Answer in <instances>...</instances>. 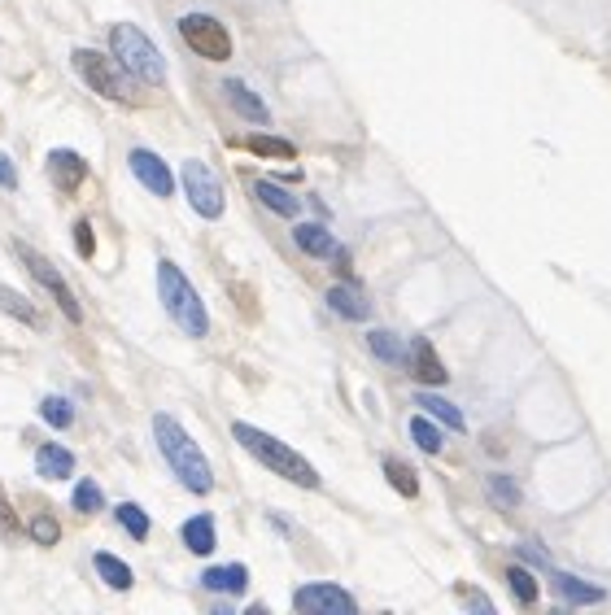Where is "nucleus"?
I'll return each instance as SVG.
<instances>
[{
    "label": "nucleus",
    "instance_id": "c756f323",
    "mask_svg": "<svg viewBox=\"0 0 611 615\" xmlns=\"http://www.w3.org/2000/svg\"><path fill=\"white\" fill-rule=\"evenodd\" d=\"M40 415H44V424H49V428H70V424H75V406H70L66 397H57V393L40 402Z\"/></svg>",
    "mask_w": 611,
    "mask_h": 615
},
{
    "label": "nucleus",
    "instance_id": "4be33fe9",
    "mask_svg": "<svg viewBox=\"0 0 611 615\" xmlns=\"http://www.w3.org/2000/svg\"><path fill=\"white\" fill-rule=\"evenodd\" d=\"M415 406H424L433 419H441L446 428H454V432H463L467 428V419H463V410L454 406V402H446V397H437V393H415Z\"/></svg>",
    "mask_w": 611,
    "mask_h": 615
},
{
    "label": "nucleus",
    "instance_id": "7c9ffc66",
    "mask_svg": "<svg viewBox=\"0 0 611 615\" xmlns=\"http://www.w3.org/2000/svg\"><path fill=\"white\" fill-rule=\"evenodd\" d=\"M245 149L249 153H258V158H297V149H293V144L289 140H275V136H249L245 140Z\"/></svg>",
    "mask_w": 611,
    "mask_h": 615
},
{
    "label": "nucleus",
    "instance_id": "a878e982",
    "mask_svg": "<svg viewBox=\"0 0 611 615\" xmlns=\"http://www.w3.org/2000/svg\"><path fill=\"white\" fill-rule=\"evenodd\" d=\"M385 476L389 485L402 493V498H419V476L411 463H402V458H385Z\"/></svg>",
    "mask_w": 611,
    "mask_h": 615
},
{
    "label": "nucleus",
    "instance_id": "9d476101",
    "mask_svg": "<svg viewBox=\"0 0 611 615\" xmlns=\"http://www.w3.org/2000/svg\"><path fill=\"white\" fill-rule=\"evenodd\" d=\"M127 162H131V175H136L140 184H145V188L153 192V197H171V192H175V175H171V166H166L153 149H131V158H127Z\"/></svg>",
    "mask_w": 611,
    "mask_h": 615
},
{
    "label": "nucleus",
    "instance_id": "4c0bfd02",
    "mask_svg": "<svg viewBox=\"0 0 611 615\" xmlns=\"http://www.w3.org/2000/svg\"><path fill=\"white\" fill-rule=\"evenodd\" d=\"M467 602H472L476 611H494V602H489V598H481V594H467Z\"/></svg>",
    "mask_w": 611,
    "mask_h": 615
},
{
    "label": "nucleus",
    "instance_id": "f8f14e48",
    "mask_svg": "<svg viewBox=\"0 0 611 615\" xmlns=\"http://www.w3.org/2000/svg\"><path fill=\"white\" fill-rule=\"evenodd\" d=\"M223 96H227V105H232V110L245 118V123H258V127L271 123V110L262 105V96L249 88L245 79H227V83H223Z\"/></svg>",
    "mask_w": 611,
    "mask_h": 615
},
{
    "label": "nucleus",
    "instance_id": "5701e85b",
    "mask_svg": "<svg viewBox=\"0 0 611 615\" xmlns=\"http://www.w3.org/2000/svg\"><path fill=\"white\" fill-rule=\"evenodd\" d=\"M179 537H184V546L193 554H210L214 550V520L210 515H193V520H184Z\"/></svg>",
    "mask_w": 611,
    "mask_h": 615
},
{
    "label": "nucleus",
    "instance_id": "e433bc0d",
    "mask_svg": "<svg viewBox=\"0 0 611 615\" xmlns=\"http://www.w3.org/2000/svg\"><path fill=\"white\" fill-rule=\"evenodd\" d=\"M14 524H18V520H14V515H9V502L0 498V533H14Z\"/></svg>",
    "mask_w": 611,
    "mask_h": 615
},
{
    "label": "nucleus",
    "instance_id": "f3484780",
    "mask_svg": "<svg viewBox=\"0 0 611 615\" xmlns=\"http://www.w3.org/2000/svg\"><path fill=\"white\" fill-rule=\"evenodd\" d=\"M35 467H40L44 480H70V472H75V454L57 441H44L40 450H35Z\"/></svg>",
    "mask_w": 611,
    "mask_h": 615
},
{
    "label": "nucleus",
    "instance_id": "c9c22d12",
    "mask_svg": "<svg viewBox=\"0 0 611 615\" xmlns=\"http://www.w3.org/2000/svg\"><path fill=\"white\" fill-rule=\"evenodd\" d=\"M0 188H9V192L18 188V171H14V162H9L5 153H0Z\"/></svg>",
    "mask_w": 611,
    "mask_h": 615
},
{
    "label": "nucleus",
    "instance_id": "bb28decb",
    "mask_svg": "<svg viewBox=\"0 0 611 615\" xmlns=\"http://www.w3.org/2000/svg\"><path fill=\"white\" fill-rule=\"evenodd\" d=\"M485 493H489V502L494 506H502V511H515V506H520V485H515L511 476H502V472H494L485 480Z\"/></svg>",
    "mask_w": 611,
    "mask_h": 615
},
{
    "label": "nucleus",
    "instance_id": "412c9836",
    "mask_svg": "<svg viewBox=\"0 0 611 615\" xmlns=\"http://www.w3.org/2000/svg\"><path fill=\"white\" fill-rule=\"evenodd\" d=\"M367 345H371V354H376L380 363H389V367H406V345H402V336H393L389 328L367 332Z\"/></svg>",
    "mask_w": 611,
    "mask_h": 615
},
{
    "label": "nucleus",
    "instance_id": "7ed1b4c3",
    "mask_svg": "<svg viewBox=\"0 0 611 615\" xmlns=\"http://www.w3.org/2000/svg\"><path fill=\"white\" fill-rule=\"evenodd\" d=\"M158 293H162L166 315L175 319V328L184 332V336H193V341H201V336L210 332L206 301L197 297V288L188 284V275L179 271L171 258H162V262H158Z\"/></svg>",
    "mask_w": 611,
    "mask_h": 615
},
{
    "label": "nucleus",
    "instance_id": "c85d7f7f",
    "mask_svg": "<svg viewBox=\"0 0 611 615\" xmlns=\"http://www.w3.org/2000/svg\"><path fill=\"white\" fill-rule=\"evenodd\" d=\"M114 515H118V524H123V533H127L131 541H145V537H149V515L140 511L136 502H123Z\"/></svg>",
    "mask_w": 611,
    "mask_h": 615
},
{
    "label": "nucleus",
    "instance_id": "2eb2a0df",
    "mask_svg": "<svg viewBox=\"0 0 611 615\" xmlns=\"http://www.w3.org/2000/svg\"><path fill=\"white\" fill-rule=\"evenodd\" d=\"M550 585H555V594L563 602H572V607H594V602L607 598L598 585H585L581 576H568V572H555V568H550Z\"/></svg>",
    "mask_w": 611,
    "mask_h": 615
},
{
    "label": "nucleus",
    "instance_id": "72a5a7b5",
    "mask_svg": "<svg viewBox=\"0 0 611 615\" xmlns=\"http://www.w3.org/2000/svg\"><path fill=\"white\" fill-rule=\"evenodd\" d=\"M75 245H79V258H92V253H97V240H92V223H75Z\"/></svg>",
    "mask_w": 611,
    "mask_h": 615
},
{
    "label": "nucleus",
    "instance_id": "393cba45",
    "mask_svg": "<svg viewBox=\"0 0 611 615\" xmlns=\"http://www.w3.org/2000/svg\"><path fill=\"white\" fill-rule=\"evenodd\" d=\"M0 310H9L14 319H22L27 328H44V319H40V310L31 306L27 297L18 293V288H9V284H0Z\"/></svg>",
    "mask_w": 611,
    "mask_h": 615
},
{
    "label": "nucleus",
    "instance_id": "a211bd4d",
    "mask_svg": "<svg viewBox=\"0 0 611 615\" xmlns=\"http://www.w3.org/2000/svg\"><path fill=\"white\" fill-rule=\"evenodd\" d=\"M201 585H206L210 594H245L249 568H245V563H223V568H206V572H201Z\"/></svg>",
    "mask_w": 611,
    "mask_h": 615
},
{
    "label": "nucleus",
    "instance_id": "b1692460",
    "mask_svg": "<svg viewBox=\"0 0 611 615\" xmlns=\"http://www.w3.org/2000/svg\"><path fill=\"white\" fill-rule=\"evenodd\" d=\"M507 585H511V594L520 607H537V594H542V585H537V576L524 568V563H511L507 568Z\"/></svg>",
    "mask_w": 611,
    "mask_h": 615
},
{
    "label": "nucleus",
    "instance_id": "2f4dec72",
    "mask_svg": "<svg viewBox=\"0 0 611 615\" xmlns=\"http://www.w3.org/2000/svg\"><path fill=\"white\" fill-rule=\"evenodd\" d=\"M75 511H79V515H97V511H105V498H101L97 480H79V485H75Z\"/></svg>",
    "mask_w": 611,
    "mask_h": 615
},
{
    "label": "nucleus",
    "instance_id": "f03ea898",
    "mask_svg": "<svg viewBox=\"0 0 611 615\" xmlns=\"http://www.w3.org/2000/svg\"><path fill=\"white\" fill-rule=\"evenodd\" d=\"M232 437H236V445H241L245 454H254L258 463L267 467V472H275L280 480H289V485H297V489H319V472L293 450V445L275 441L271 432H262L254 424H232Z\"/></svg>",
    "mask_w": 611,
    "mask_h": 615
},
{
    "label": "nucleus",
    "instance_id": "6ab92c4d",
    "mask_svg": "<svg viewBox=\"0 0 611 615\" xmlns=\"http://www.w3.org/2000/svg\"><path fill=\"white\" fill-rule=\"evenodd\" d=\"M254 197L267 205L271 214H280V219H297V210H302V201H297L289 188L275 184V179H258V184H254Z\"/></svg>",
    "mask_w": 611,
    "mask_h": 615
},
{
    "label": "nucleus",
    "instance_id": "9b49d317",
    "mask_svg": "<svg viewBox=\"0 0 611 615\" xmlns=\"http://www.w3.org/2000/svg\"><path fill=\"white\" fill-rule=\"evenodd\" d=\"M406 367H411V376H415L419 384H446V380H450L446 363H441V358H437V349L428 345L424 336H415L411 349H406Z\"/></svg>",
    "mask_w": 611,
    "mask_h": 615
},
{
    "label": "nucleus",
    "instance_id": "4468645a",
    "mask_svg": "<svg viewBox=\"0 0 611 615\" xmlns=\"http://www.w3.org/2000/svg\"><path fill=\"white\" fill-rule=\"evenodd\" d=\"M83 175H88V166H83V158L75 149H53L49 153V179L57 192H75L83 184Z\"/></svg>",
    "mask_w": 611,
    "mask_h": 615
},
{
    "label": "nucleus",
    "instance_id": "423d86ee",
    "mask_svg": "<svg viewBox=\"0 0 611 615\" xmlns=\"http://www.w3.org/2000/svg\"><path fill=\"white\" fill-rule=\"evenodd\" d=\"M179 35H184V44L193 48L197 57H206V62H227V57H232V35L210 14H184L179 18Z\"/></svg>",
    "mask_w": 611,
    "mask_h": 615
},
{
    "label": "nucleus",
    "instance_id": "f704fd0d",
    "mask_svg": "<svg viewBox=\"0 0 611 615\" xmlns=\"http://www.w3.org/2000/svg\"><path fill=\"white\" fill-rule=\"evenodd\" d=\"M515 554H520L524 563H533V568H542V572H550V559H546V550H537L533 541H524V546H515Z\"/></svg>",
    "mask_w": 611,
    "mask_h": 615
},
{
    "label": "nucleus",
    "instance_id": "1a4fd4ad",
    "mask_svg": "<svg viewBox=\"0 0 611 615\" xmlns=\"http://www.w3.org/2000/svg\"><path fill=\"white\" fill-rule=\"evenodd\" d=\"M18 258L22 262H27V271L35 275V280H40L44 288H49V293H53V301H57V310H62V315L70 319V323H79L83 319V310H79V301H75V293H70V288H66V280H62V271H57L53 267V262L49 258H40V253H35V249H27V245H18Z\"/></svg>",
    "mask_w": 611,
    "mask_h": 615
},
{
    "label": "nucleus",
    "instance_id": "dca6fc26",
    "mask_svg": "<svg viewBox=\"0 0 611 615\" xmlns=\"http://www.w3.org/2000/svg\"><path fill=\"white\" fill-rule=\"evenodd\" d=\"M293 240H297V249L302 253H310V258H337V249H341L323 223H297Z\"/></svg>",
    "mask_w": 611,
    "mask_h": 615
},
{
    "label": "nucleus",
    "instance_id": "ddd939ff",
    "mask_svg": "<svg viewBox=\"0 0 611 615\" xmlns=\"http://www.w3.org/2000/svg\"><path fill=\"white\" fill-rule=\"evenodd\" d=\"M328 310H337V315L350 319V323H363L371 315V301L354 280H341V284L328 288Z\"/></svg>",
    "mask_w": 611,
    "mask_h": 615
},
{
    "label": "nucleus",
    "instance_id": "20e7f679",
    "mask_svg": "<svg viewBox=\"0 0 611 615\" xmlns=\"http://www.w3.org/2000/svg\"><path fill=\"white\" fill-rule=\"evenodd\" d=\"M110 44H114V57L123 62V70L131 79L149 83V88H162L166 83V57L158 53V44H153L140 27H131V22H114Z\"/></svg>",
    "mask_w": 611,
    "mask_h": 615
},
{
    "label": "nucleus",
    "instance_id": "6e6552de",
    "mask_svg": "<svg viewBox=\"0 0 611 615\" xmlns=\"http://www.w3.org/2000/svg\"><path fill=\"white\" fill-rule=\"evenodd\" d=\"M293 607L302 615H354L358 602L350 589L341 585H328V581H315V585H302L293 594Z\"/></svg>",
    "mask_w": 611,
    "mask_h": 615
},
{
    "label": "nucleus",
    "instance_id": "473e14b6",
    "mask_svg": "<svg viewBox=\"0 0 611 615\" xmlns=\"http://www.w3.org/2000/svg\"><path fill=\"white\" fill-rule=\"evenodd\" d=\"M31 537L40 541V546H57V537H62V528H57L53 515H35V520H31Z\"/></svg>",
    "mask_w": 611,
    "mask_h": 615
},
{
    "label": "nucleus",
    "instance_id": "cd10ccee",
    "mask_svg": "<svg viewBox=\"0 0 611 615\" xmlns=\"http://www.w3.org/2000/svg\"><path fill=\"white\" fill-rule=\"evenodd\" d=\"M411 437H415V445L424 454H441V450H446V437H441V428L428 415H415L411 419Z\"/></svg>",
    "mask_w": 611,
    "mask_h": 615
},
{
    "label": "nucleus",
    "instance_id": "0eeeda50",
    "mask_svg": "<svg viewBox=\"0 0 611 615\" xmlns=\"http://www.w3.org/2000/svg\"><path fill=\"white\" fill-rule=\"evenodd\" d=\"M184 197H188V205H193L201 219H219L223 205H227L219 175H214L206 162H197V158L184 162Z\"/></svg>",
    "mask_w": 611,
    "mask_h": 615
},
{
    "label": "nucleus",
    "instance_id": "39448f33",
    "mask_svg": "<svg viewBox=\"0 0 611 615\" xmlns=\"http://www.w3.org/2000/svg\"><path fill=\"white\" fill-rule=\"evenodd\" d=\"M70 62H75L83 83H88L97 96H105V101H118V105H136L140 101V96L131 92V79H127V70H123L118 57H105V53H97V48H75Z\"/></svg>",
    "mask_w": 611,
    "mask_h": 615
},
{
    "label": "nucleus",
    "instance_id": "aec40b11",
    "mask_svg": "<svg viewBox=\"0 0 611 615\" xmlns=\"http://www.w3.org/2000/svg\"><path fill=\"white\" fill-rule=\"evenodd\" d=\"M92 568H97V576H101V581L110 585V589H118V594H127V589H131V581H136L127 563L118 559V554H110V550H101L97 559H92Z\"/></svg>",
    "mask_w": 611,
    "mask_h": 615
},
{
    "label": "nucleus",
    "instance_id": "f257e3e1",
    "mask_svg": "<svg viewBox=\"0 0 611 615\" xmlns=\"http://www.w3.org/2000/svg\"><path fill=\"white\" fill-rule=\"evenodd\" d=\"M153 441H158L162 458L171 463V472L179 476V485L188 493H210L214 489V472L210 458L201 454V445L188 437V428L175 415H153Z\"/></svg>",
    "mask_w": 611,
    "mask_h": 615
}]
</instances>
